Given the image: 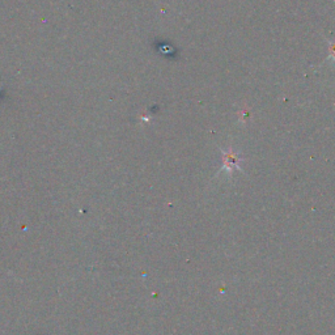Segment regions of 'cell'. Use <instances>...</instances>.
I'll return each instance as SVG.
<instances>
[{"instance_id":"1","label":"cell","mask_w":335,"mask_h":335,"mask_svg":"<svg viewBox=\"0 0 335 335\" xmlns=\"http://www.w3.org/2000/svg\"><path fill=\"white\" fill-rule=\"evenodd\" d=\"M224 153V165L221 170H227V172H232V170L236 168V169H240V163L241 159L238 157V155L234 152L233 149L229 148L227 152Z\"/></svg>"}]
</instances>
